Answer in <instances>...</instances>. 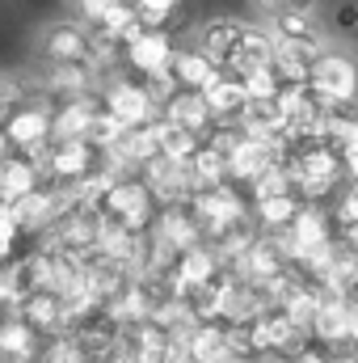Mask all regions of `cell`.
<instances>
[{
    "mask_svg": "<svg viewBox=\"0 0 358 363\" xmlns=\"http://www.w3.org/2000/svg\"><path fill=\"white\" fill-rule=\"evenodd\" d=\"M198 51L215 60V68L224 77H249V72H262L274 64V38L270 30H258V26H245L236 17H215L202 26L198 34Z\"/></svg>",
    "mask_w": 358,
    "mask_h": 363,
    "instance_id": "cell-1",
    "label": "cell"
},
{
    "mask_svg": "<svg viewBox=\"0 0 358 363\" xmlns=\"http://www.w3.org/2000/svg\"><path fill=\"white\" fill-rule=\"evenodd\" d=\"M282 165L304 203H321L342 182V157L325 135H295L282 144Z\"/></svg>",
    "mask_w": 358,
    "mask_h": 363,
    "instance_id": "cell-2",
    "label": "cell"
},
{
    "mask_svg": "<svg viewBox=\"0 0 358 363\" xmlns=\"http://www.w3.org/2000/svg\"><path fill=\"white\" fill-rule=\"evenodd\" d=\"M0 127H4V140L13 144V152H30V157L42 161V152L51 144V131H55V97H47V93L30 97L25 93V101Z\"/></svg>",
    "mask_w": 358,
    "mask_h": 363,
    "instance_id": "cell-3",
    "label": "cell"
},
{
    "mask_svg": "<svg viewBox=\"0 0 358 363\" xmlns=\"http://www.w3.org/2000/svg\"><path fill=\"white\" fill-rule=\"evenodd\" d=\"M97 216L118 224V228H127V233H148L152 220H156V199L144 186V178H118L110 186V194H105Z\"/></svg>",
    "mask_w": 358,
    "mask_h": 363,
    "instance_id": "cell-4",
    "label": "cell"
},
{
    "mask_svg": "<svg viewBox=\"0 0 358 363\" xmlns=\"http://www.w3.org/2000/svg\"><path fill=\"white\" fill-rule=\"evenodd\" d=\"M190 211H194V220H198V228H202V241H215L219 233H228L232 224H241V220L249 216V207H245V199L236 194L232 182L194 190V194H190Z\"/></svg>",
    "mask_w": 358,
    "mask_h": 363,
    "instance_id": "cell-5",
    "label": "cell"
},
{
    "mask_svg": "<svg viewBox=\"0 0 358 363\" xmlns=\"http://www.w3.org/2000/svg\"><path fill=\"white\" fill-rule=\"evenodd\" d=\"M42 60L47 68H93L97 72V43L81 21H51L42 30Z\"/></svg>",
    "mask_w": 358,
    "mask_h": 363,
    "instance_id": "cell-6",
    "label": "cell"
},
{
    "mask_svg": "<svg viewBox=\"0 0 358 363\" xmlns=\"http://www.w3.org/2000/svg\"><path fill=\"white\" fill-rule=\"evenodd\" d=\"M101 161H105V152H101L93 140H55V144H47V152H42V174L51 182L76 186V182H85L89 174H97Z\"/></svg>",
    "mask_w": 358,
    "mask_h": 363,
    "instance_id": "cell-7",
    "label": "cell"
},
{
    "mask_svg": "<svg viewBox=\"0 0 358 363\" xmlns=\"http://www.w3.org/2000/svg\"><path fill=\"white\" fill-rule=\"evenodd\" d=\"M101 110L114 114V118L131 131V127H148V123L161 114V101H156V93L148 89L144 81L122 77V81H110V85L101 89Z\"/></svg>",
    "mask_w": 358,
    "mask_h": 363,
    "instance_id": "cell-8",
    "label": "cell"
},
{
    "mask_svg": "<svg viewBox=\"0 0 358 363\" xmlns=\"http://www.w3.org/2000/svg\"><path fill=\"white\" fill-rule=\"evenodd\" d=\"M308 85L337 106H358V64L342 51H321L308 68Z\"/></svg>",
    "mask_w": 358,
    "mask_h": 363,
    "instance_id": "cell-9",
    "label": "cell"
},
{
    "mask_svg": "<svg viewBox=\"0 0 358 363\" xmlns=\"http://www.w3.org/2000/svg\"><path fill=\"white\" fill-rule=\"evenodd\" d=\"M173 51H178V47H173L169 30H148V26H139V30L122 43V64L135 68L144 81H161V77H169Z\"/></svg>",
    "mask_w": 358,
    "mask_h": 363,
    "instance_id": "cell-10",
    "label": "cell"
},
{
    "mask_svg": "<svg viewBox=\"0 0 358 363\" xmlns=\"http://www.w3.org/2000/svg\"><path fill=\"white\" fill-rule=\"evenodd\" d=\"M97 114H101V93L97 89L55 97V131H51V144L55 140H89Z\"/></svg>",
    "mask_w": 358,
    "mask_h": 363,
    "instance_id": "cell-11",
    "label": "cell"
},
{
    "mask_svg": "<svg viewBox=\"0 0 358 363\" xmlns=\"http://www.w3.org/2000/svg\"><path fill=\"white\" fill-rule=\"evenodd\" d=\"M278 161H282V144L253 140V135L241 131V140L228 148V182H258Z\"/></svg>",
    "mask_w": 358,
    "mask_h": 363,
    "instance_id": "cell-12",
    "label": "cell"
},
{
    "mask_svg": "<svg viewBox=\"0 0 358 363\" xmlns=\"http://www.w3.org/2000/svg\"><path fill=\"white\" fill-rule=\"evenodd\" d=\"M139 174H144V186L152 190V199L165 203V207H173V203H190V194H194V182H190V165H185V161L156 157V161H148Z\"/></svg>",
    "mask_w": 358,
    "mask_h": 363,
    "instance_id": "cell-13",
    "label": "cell"
},
{
    "mask_svg": "<svg viewBox=\"0 0 358 363\" xmlns=\"http://www.w3.org/2000/svg\"><path fill=\"white\" fill-rule=\"evenodd\" d=\"M312 342L325 351H350V304L346 296H321L312 317Z\"/></svg>",
    "mask_w": 358,
    "mask_h": 363,
    "instance_id": "cell-14",
    "label": "cell"
},
{
    "mask_svg": "<svg viewBox=\"0 0 358 363\" xmlns=\"http://www.w3.org/2000/svg\"><path fill=\"white\" fill-rule=\"evenodd\" d=\"M270 38L274 47H287L295 55H308L316 60L325 51V34L316 30L312 13H287V17H270Z\"/></svg>",
    "mask_w": 358,
    "mask_h": 363,
    "instance_id": "cell-15",
    "label": "cell"
},
{
    "mask_svg": "<svg viewBox=\"0 0 358 363\" xmlns=\"http://www.w3.org/2000/svg\"><path fill=\"white\" fill-rule=\"evenodd\" d=\"M224 271V262H219V254L202 241V245H194V250H185L173 258V267H169V283H173V296H190L194 287H202V283H211L215 274Z\"/></svg>",
    "mask_w": 358,
    "mask_h": 363,
    "instance_id": "cell-16",
    "label": "cell"
},
{
    "mask_svg": "<svg viewBox=\"0 0 358 363\" xmlns=\"http://www.w3.org/2000/svg\"><path fill=\"white\" fill-rule=\"evenodd\" d=\"M236 127L253 140H270V144H287V135H291V123H287L278 97H249Z\"/></svg>",
    "mask_w": 358,
    "mask_h": 363,
    "instance_id": "cell-17",
    "label": "cell"
},
{
    "mask_svg": "<svg viewBox=\"0 0 358 363\" xmlns=\"http://www.w3.org/2000/svg\"><path fill=\"white\" fill-rule=\"evenodd\" d=\"M47 174H42V161L38 157H30V152H8L4 161H0V203H17V199H25L34 186H42Z\"/></svg>",
    "mask_w": 358,
    "mask_h": 363,
    "instance_id": "cell-18",
    "label": "cell"
},
{
    "mask_svg": "<svg viewBox=\"0 0 358 363\" xmlns=\"http://www.w3.org/2000/svg\"><path fill=\"white\" fill-rule=\"evenodd\" d=\"M169 77H173V85H178V89L202 93V89H211L224 72L215 68V60H211V55L190 51V47H178V51H173V64H169Z\"/></svg>",
    "mask_w": 358,
    "mask_h": 363,
    "instance_id": "cell-19",
    "label": "cell"
},
{
    "mask_svg": "<svg viewBox=\"0 0 358 363\" xmlns=\"http://www.w3.org/2000/svg\"><path fill=\"white\" fill-rule=\"evenodd\" d=\"M38 334H51V338H59V334H68V313H64V296L59 291H47V287H38L21 308H17Z\"/></svg>",
    "mask_w": 358,
    "mask_h": 363,
    "instance_id": "cell-20",
    "label": "cell"
},
{
    "mask_svg": "<svg viewBox=\"0 0 358 363\" xmlns=\"http://www.w3.org/2000/svg\"><path fill=\"white\" fill-rule=\"evenodd\" d=\"M161 114H165V118H173V123H181V127H190L194 135H207V131L215 127V118H211V110H207L202 93H194V89H173L169 97H165Z\"/></svg>",
    "mask_w": 358,
    "mask_h": 363,
    "instance_id": "cell-21",
    "label": "cell"
},
{
    "mask_svg": "<svg viewBox=\"0 0 358 363\" xmlns=\"http://www.w3.org/2000/svg\"><path fill=\"white\" fill-rule=\"evenodd\" d=\"M152 140H156V148H161V157H173V161H190L198 148H202V135H194L190 127H181L173 118H165V114H156L152 123Z\"/></svg>",
    "mask_w": 358,
    "mask_h": 363,
    "instance_id": "cell-22",
    "label": "cell"
},
{
    "mask_svg": "<svg viewBox=\"0 0 358 363\" xmlns=\"http://www.w3.org/2000/svg\"><path fill=\"white\" fill-rule=\"evenodd\" d=\"M202 101H207V110H211L215 123H236L241 110H245V101H249V93H245V85L236 77H219L211 89H202Z\"/></svg>",
    "mask_w": 358,
    "mask_h": 363,
    "instance_id": "cell-23",
    "label": "cell"
},
{
    "mask_svg": "<svg viewBox=\"0 0 358 363\" xmlns=\"http://www.w3.org/2000/svg\"><path fill=\"white\" fill-rule=\"evenodd\" d=\"M304 211V199L299 190H287V194H270V199H258L253 203V220L262 224V233H282L295 216Z\"/></svg>",
    "mask_w": 358,
    "mask_h": 363,
    "instance_id": "cell-24",
    "label": "cell"
},
{
    "mask_svg": "<svg viewBox=\"0 0 358 363\" xmlns=\"http://www.w3.org/2000/svg\"><path fill=\"white\" fill-rule=\"evenodd\" d=\"M185 165H190V182H194V190L228 182V157H224L219 148H211V144H202V148H198Z\"/></svg>",
    "mask_w": 358,
    "mask_h": 363,
    "instance_id": "cell-25",
    "label": "cell"
},
{
    "mask_svg": "<svg viewBox=\"0 0 358 363\" xmlns=\"http://www.w3.org/2000/svg\"><path fill=\"white\" fill-rule=\"evenodd\" d=\"M329 216H333V237H337V245H346V250L358 254V186H350V190L337 199V211H329Z\"/></svg>",
    "mask_w": 358,
    "mask_h": 363,
    "instance_id": "cell-26",
    "label": "cell"
},
{
    "mask_svg": "<svg viewBox=\"0 0 358 363\" xmlns=\"http://www.w3.org/2000/svg\"><path fill=\"white\" fill-rule=\"evenodd\" d=\"M131 9H135L139 26H148V30H169V26L181 21L185 0H131Z\"/></svg>",
    "mask_w": 358,
    "mask_h": 363,
    "instance_id": "cell-27",
    "label": "cell"
},
{
    "mask_svg": "<svg viewBox=\"0 0 358 363\" xmlns=\"http://www.w3.org/2000/svg\"><path fill=\"white\" fill-rule=\"evenodd\" d=\"M287 190H295V186H291V174H287V165H282V161H278V165H270L258 182H249L253 203H258V199H270V194H287Z\"/></svg>",
    "mask_w": 358,
    "mask_h": 363,
    "instance_id": "cell-28",
    "label": "cell"
},
{
    "mask_svg": "<svg viewBox=\"0 0 358 363\" xmlns=\"http://www.w3.org/2000/svg\"><path fill=\"white\" fill-rule=\"evenodd\" d=\"M21 224H17V216H13V207L8 203H0V262H8V258H17V245H21Z\"/></svg>",
    "mask_w": 358,
    "mask_h": 363,
    "instance_id": "cell-29",
    "label": "cell"
},
{
    "mask_svg": "<svg viewBox=\"0 0 358 363\" xmlns=\"http://www.w3.org/2000/svg\"><path fill=\"white\" fill-rule=\"evenodd\" d=\"M241 85H245L249 97H278V93H282V81H278V72H274V68H262V72L241 77Z\"/></svg>",
    "mask_w": 358,
    "mask_h": 363,
    "instance_id": "cell-30",
    "label": "cell"
},
{
    "mask_svg": "<svg viewBox=\"0 0 358 363\" xmlns=\"http://www.w3.org/2000/svg\"><path fill=\"white\" fill-rule=\"evenodd\" d=\"M253 9L266 17H287V13H312L316 0H253Z\"/></svg>",
    "mask_w": 358,
    "mask_h": 363,
    "instance_id": "cell-31",
    "label": "cell"
},
{
    "mask_svg": "<svg viewBox=\"0 0 358 363\" xmlns=\"http://www.w3.org/2000/svg\"><path fill=\"white\" fill-rule=\"evenodd\" d=\"M21 101H25V89H21L13 77H0V123H4V118H8Z\"/></svg>",
    "mask_w": 358,
    "mask_h": 363,
    "instance_id": "cell-32",
    "label": "cell"
},
{
    "mask_svg": "<svg viewBox=\"0 0 358 363\" xmlns=\"http://www.w3.org/2000/svg\"><path fill=\"white\" fill-rule=\"evenodd\" d=\"M118 4H127V0H76L81 17H85V21H93V26H97V21H105Z\"/></svg>",
    "mask_w": 358,
    "mask_h": 363,
    "instance_id": "cell-33",
    "label": "cell"
},
{
    "mask_svg": "<svg viewBox=\"0 0 358 363\" xmlns=\"http://www.w3.org/2000/svg\"><path fill=\"white\" fill-rule=\"evenodd\" d=\"M337 26H342V30H358V4L354 0H346V4L337 9Z\"/></svg>",
    "mask_w": 358,
    "mask_h": 363,
    "instance_id": "cell-34",
    "label": "cell"
},
{
    "mask_svg": "<svg viewBox=\"0 0 358 363\" xmlns=\"http://www.w3.org/2000/svg\"><path fill=\"white\" fill-rule=\"evenodd\" d=\"M342 178L350 186H358V148L354 152H342Z\"/></svg>",
    "mask_w": 358,
    "mask_h": 363,
    "instance_id": "cell-35",
    "label": "cell"
},
{
    "mask_svg": "<svg viewBox=\"0 0 358 363\" xmlns=\"http://www.w3.org/2000/svg\"><path fill=\"white\" fill-rule=\"evenodd\" d=\"M249 363H295V355H253Z\"/></svg>",
    "mask_w": 358,
    "mask_h": 363,
    "instance_id": "cell-36",
    "label": "cell"
},
{
    "mask_svg": "<svg viewBox=\"0 0 358 363\" xmlns=\"http://www.w3.org/2000/svg\"><path fill=\"white\" fill-rule=\"evenodd\" d=\"M8 152H13V144H8V140H4V127H0V161H4V157H8Z\"/></svg>",
    "mask_w": 358,
    "mask_h": 363,
    "instance_id": "cell-37",
    "label": "cell"
},
{
    "mask_svg": "<svg viewBox=\"0 0 358 363\" xmlns=\"http://www.w3.org/2000/svg\"><path fill=\"white\" fill-rule=\"evenodd\" d=\"M211 363H249L245 355H224V359H211Z\"/></svg>",
    "mask_w": 358,
    "mask_h": 363,
    "instance_id": "cell-38",
    "label": "cell"
},
{
    "mask_svg": "<svg viewBox=\"0 0 358 363\" xmlns=\"http://www.w3.org/2000/svg\"><path fill=\"white\" fill-rule=\"evenodd\" d=\"M68 4H76V0H68Z\"/></svg>",
    "mask_w": 358,
    "mask_h": 363,
    "instance_id": "cell-39",
    "label": "cell"
}]
</instances>
